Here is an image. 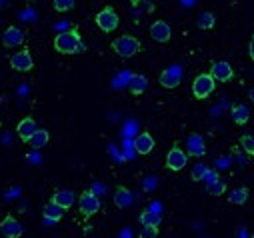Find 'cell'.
Returning <instances> with one entry per match:
<instances>
[{
    "label": "cell",
    "mask_w": 254,
    "mask_h": 238,
    "mask_svg": "<svg viewBox=\"0 0 254 238\" xmlns=\"http://www.w3.org/2000/svg\"><path fill=\"white\" fill-rule=\"evenodd\" d=\"M54 48L62 54H76V52H82L84 50V42L80 40V34L78 30H64L56 34L54 38Z\"/></svg>",
    "instance_id": "obj_1"
},
{
    "label": "cell",
    "mask_w": 254,
    "mask_h": 238,
    "mask_svg": "<svg viewBox=\"0 0 254 238\" xmlns=\"http://www.w3.org/2000/svg\"><path fill=\"white\" fill-rule=\"evenodd\" d=\"M112 50L122 58H132L140 50V42L130 34H122L112 42Z\"/></svg>",
    "instance_id": "obj_2"
},
{
    "label": "cell",
    "mask_w": 254,
    "mask_h": 238,
    "mask_svg": "<svg viewBox=\"0 0 254 238\" xmlns=\"http://www.w3.org/2000/svg\"><path fill=\"white\" fill-rule=\"evenodd\" d=\"M96 26L102 30V32H114L116 28H118V24H120V18H118V14H116V10L112 8V6H106V8H102L98 14H96Z\"/></svg>",
    "instance_id": "obj_3"
},
{
    "label": "cell",
    "mask_w": 254,
    "mask_h": 238,
    "mask_svg": "<svg viewBox=\"0 0 254 238\" xmlns=\"http://www.w3.org/2000/svg\"><path fill=\"white\" fill-rule=\"evenodd\" d=\"M214 86H216V82L212 80L210 74H198L192 82V94H194V98L204 100L214 92Z\"/></svg>",
    "instance_id": "obj_4"
},
{
    "label": "cell",
    "mask_w": 254,
    "mask_h": 238,
    "mask_svg": "<svg viewBox=\"0 0 254 238\" xmlns=\"http://www.w3.org/2000/svg\"><path fill=\"white\" fill-rule=\"evenodd\" d=\"M78 206H80V212H82L86 218H90V216H94V214L100 210V198L94 196L90 190H86V192L80 194Z\"/></svg>",
    "instance_id": "obj_5"
},
{
    "label": "cell",
    "mask_w": 254,
    "mask_h": 238,
    "mask_svg": "<svg viewBox=\"0 0 254 238\" xmlns=\"http://www.w3.org/2000/svg\"><path fill=\"white\" fill-rule=\"evenodd\" d=\"M186 162H188V156H186V152H184L182 148L172 146V148L168 150V154H166V168L178 172V170L186 168Z\"/></svg>",
    "instance_id": "obj_6"
},
{
    "label": "cell",
    "mask_w": 254,
    "mask_h": 238,
    "mask_svg": "<svg viewBox=\"0 0 254 238\" xmlns=\"http://www.w3.org/2000/svg\"><path fill=\"white\" fill-rule=\"evenodd\" d=\"M10 66L14 70H18V72H28V70H32L34 60H32V56H30L28 50H18L16 54L10 56Z\"/></svg>",
    "instance_id": "obj_7"
},
{
    "label": "cell",
    "mask_w": 254,
    "mask_h": 238,
    "mask_svg": "<svg viewBox=\"0 0 254 238\" xmlns=\"http://www.w3.org/2000/svg\"><path fill=\"white\" fill-rule=\"evenodd\" d=\"M0 232H2L4 238H20L24 234V226L14 216H6L0 222Z\"/></svg>",
    "instance_id": "obj_8"
},
{
    "label": "cell",
    "mask_w": 254,
    "mask_h": 238,
    "mask_svg": "<svg viewBox=\"0 0 254 238\" xmlns=\"http://www.w3.org/2000/svg\"><path fill=\"white\" fill-rule=\"evenodd\" d=\"M210 76H212V80L216 82H228V80H232V76H234V70H232V66L228 64V62H224V60H220V62H214L212 66H210V72H208Z\"/></svg>",
    "instance_id": "obj_9"
},
{
    "label": "cell",
    "mask_w": 254,
    "mask_h": 238,
    "mask_svg": "<svg viewBox=\"0 0 254 238\" xmlns=\"http://www.w3.org/2000/svg\"><path fill=\"white\" fill-rule=\"evenodd\" d=\"M186 150H188V156H196V158L204 156L206 154L204 138L200 134H196V132L188 134V138H186Z\"/></svg>",
    "instance_id": "obj_10"
},
{
    "label": "cell",
    "mask_w": 254,
    "mask_h": 238,
    "mask_svg": "<svg viewBox=\"0 0 254 238\" xmlns=\"http://www.w3.org/2000/svg\"><path fill=\"white\" fill-rule=\"evenodd\" d=\"M150 36H152L156 42H168L170 36H172L170 24L164 22V20H154V22L150 24Z\"/></svg>",
    "instance_id": "obj_11"
},
{
    "label": "cell",
    "mask_w": 254,
    "mask_h": 238,
    "mask_svg": "<svg viewBox=\"0 0 254 238\" xmlns=\"http://www.w3.org/2000/svg\"><path fill=\"white\" fill-rule=\"evenodd\" d=\"M24 42V32H22V28H18V26H8L6 30H4V34H2V44L6 46V48H14V46H18V44H22Z\"/></svg>",
    "instance_id": "obj_12"
},
{
    "label": "cell",
    "mask_w": 254,
    "mask_h": 238,
    "mask_svg": "<svg viewBox=\"0 0 254 238\" xmlns=\"http://www.w3.org/2000/svg\"><path fill=\"white\" fill-rule=\"evenodd\" d=\"M134 150L138 154H150L154 150V138L150 132H142L134 138Z\"/></svg>",
    "instance_id": "obj_13"
},
{
    "label": "cell",
    "mask_w": 254,
    "mask_h": 238,
    "mask_svg": "<svg viewBox=\"0 0 254 238\" xmlns=\"http://www.w3.org/2000/svg\"><path fill=\"white\" fill-rule=\"evenodd\" d=\"M50 202L56 204V206H60V208H64V210H68V208L76 202V194H74L72 190H58V192L52 196Z\"/></svg>",
    "instance_id": "obj_14"
},
{
    "label": "cell",
    "mask_w": 254,
    "mask_h": 238,
    "mask_svg": "<svg viewBox=\"0 0 254 238\" xmlns=\"http://www.w3.org/2000/svg\"><path fill=\"white\" fill-rule=\"evenodd\" d=\"M38 130V126H36V122H34V118H30V116H26V118H22V120L18 122V128H16V132H18V136L22 138V140H30V136L34 134Z\"/></svg>",
    "instance_id": "obj_15"
},
{
    "label": "cell",
    "mask_w": 254,
    "mask_h": 238,
    "mask_svg": "<svg viewBox=\"0 0 254 238\" xmlns=\"http://www.w3.org/2000/svg\"><path fill=\"white\" fill-rule=\"evenodd\" d=\"M114 204L118 208H130L134 204V194L128 190V188H124L120 186L116 192H114Z\"/></svg>",
    "instance_id": "obj_16"
},
{
    "label": "cell",
    "mask_w": 254,
    "mask_h": 238,
    "mask_svg": "<svg viewBox=\"0 0 254 238\" xmlns=\"http://www.w3.org/2000/svg\"><path fill=\"white\" fill-rule=\"evenodd\" d=\"M160 84L164 88H176L180 84V72L176 68H166L160 72Z\"/></svg>",
    "instance_id": "obj_17"
},
{
    "label": "cell",
    "mask_w": 254,
    "mask_h": 238,
    "mask_svg": "<svg viewBox=\"0 0 254 238\" xmlns=\"http://www.w3.org/2000/svg\"><path fill=\"white\" fill-rule=\"evenodd\" d=\"M146 88H148V78H146L144 74H134V76H130V80H128V90H130L134 96L146 92Z\"/></svg>",
    "instance_id": "obj_18"
},
{
    "label": "cell",
    "mask_w": 254,
    "mask_h": 238,
    "mask_svg": "<svg viewBox=\"0 0 254 238\" xmlns=\"http://www.w3.org/2000/svg\"><path fill=\"white\" fill-rule=\"evenodd\" d=\"M232 118H234V122L238 126H244L248 122V118H250V108L246 104H236L232 106Z\"/></svg>",
    "instance_id": "obj_19"
},
{
    "label": "cell",
    "mask_w": 254,
    "mask_h": 238,
    "mask_svg": "<svg viewBox=\"0 0 254 238\" xmlns=\"http://www.w3.org/2000/svg\"><path fill=\"white\" fill-rule=\"evenodd\" d=\"M64 208H60V206H56V204H52V202H48L46 206H44V218L48 220V222H58V220H62V216H64Z\"/></svg>",
    "instance_id": "obj_20"
},
{
    "label": "cell",
    "mask_w": 254,
    "mask_h": 238,
    "mask_svg": "<svg viewBox=\"0 0 254 238\" xmlns=\"http://www.w3.org/2000/svg\"><path fill=\"white\" fill-rule=\"evenodd\" d=\"M48 140H50V136H48V132L46 130H36L32 136H30V140H28V144L34 148V150H38V148H44L46 144H48Z\"/></svg>",
    "instance_id": "obj_21"
},
{
    "label": "cell",
    "mask_w": 254,
    "mask_h": 238,
    "mask_svg": "<svg viewBox=\"0 0 254 238\" xmlns=\"http://www.w3.org/2000/svg\"><path fill=\"white\" fill-rule=\"evenodd\" d=\"M214 22H216V18H214L212 12H200L198 18H196V26L202 28V30H210V28H214Z\"/></svg>",
    "instance_id": "obj_22"
},
{
    "label": "cell",
    "mask_w": 254,
    "mask_h": 238,
    "mask_svg": "<svg viewBox=\"0 0 254 238\" xmlns=\"http://www.w3.org/2000/svg\"><path fill=\"white\" fill-rule=\"evenodd\" d=\"M140 222H142V226H156V228H158L160 216H158L154 210H144V212L140 214Z\"/></svg>",
    "instance_id": "obj_23"
},
{
    "label": "cell",
    "mask_w": 254,
    "mask_h": 238,
    "mask_svg": "<svg viewBox=\"0 0 254 238\" xmlns=\"http://www.w3.org/2000/svg\"><path fill=\"white\" fill-rule=\"evenodd\" d=\"M230 202L232 204H236V206H240V204H244L246 202V198H248V190L246 188H236V190H232L230 192Z\"/></svg>",
    "instance_id": "obj_24"
},
{
    "label": "cell",
    "mask_w": 254,
    "mask_h": 238,
    "mask_svg": "<svg viewBox=\"0 0 254 238\" xmlns=\"http://www.w3.org/2000/svg\"><path fill=\"white\" fill-rule=\"evenodd\" d=\"M240 146L244 148V152H246V154L254 156V136H250V134L240 136Z\"/></svg>",
    "instance_id": "obj_25"
},
{
    "label": "cell",
    "mask_w": 254,
    "mask_h": 238,
    "mask_svg": "<svg viewBox=\"0 0 254 238\" xmlns=\"http://www.w3.org/2000/svg\"><path fill=\"white\" fill-rule=\"evenodd\" d=\"M206 172H208V166L204 164V162H198L194 168H192V180H204V176H206Z\"/></svg>",
    "instance_id": "obj_26"
},
{
    "label": "cell",
    "mask_w": 254,
    "mask_h": 238,
    "mask_svg": "<svg viewBox=\"0 0 254 238\" xmlns=\"http://www.w3.org/2000/svg\"><path fill=\"white\" fill-rule=\"evenodd\" d=\"M52 4H54V10L58 12H68L74 8V0H54Z\"/></svg>",
    "instance_id": "obj_27"
},
{
    "label": "cell",
    "mask_w": 254,
    "mask_h": 238,
    "mask_svg": "<svg viewBox=\"0 0 254 238\" xmlns=\"http://www.w3.org/2000/svg\"><path fill=\"white\" fill-rule=\"evenodd\" d=\"M224 190H226V186H224V182L218 180V178L212 180V182H208V192L212 196H220V194H224Z\"/></svg>",
    "instance_id": "obj_28"
},
{
    "label": "cell",
    "mask_w": 254,
    "mask_h": 238,
    "mask_svg": "<svg viewBox=\"0 0 254 238\" xmlns=\"http://www.w3.org/2000/svg\"><path fill=\"white\" fill-rule=\"evenodd\" d=\"M132 4L138 8V12H144V14H148V12L154 10V4L152 2H146V0H132Z\"/></svg>",
    "instance_id": "obj_29"
},
{
    "label": "cell",
    "mask_w": 254,
    "mask_h": 238,
    "mask_svg": "<svg viewBox=\"0 0 254 238\" xmlns=\"http://www.w3.org/2000/svg\"><path fill=\"white\" fill-rule=\"evenodd\" d=\"M140 236H142V238H156V236H158V228H156V226H142Z\"/></svg>",
    "instance_id": "obj_30"
},
{
    "label": "cell",
    "mask_w": 254,
    "mask_h": 238,
    "mask_svg": "<svg viewBox=\"0 0 254 238\" xmlns=\"http://www.w3.org/2000/svg\"><path fill=\"white\" fill-rule=\"evenodd\" d=\"M90 192H92L94 196H98V194H106V186H104V184H100V182H94V184H92V188H90Z\"/></svg>",
    "instance_id": "obj_31"
},
{
    "label": "cell",
    "mask_w": 254,
    "mask_h": 238,
    "mask_svg": "<svg viewBox=\"0 0 254 238\" xmlns=\"http://www.w3.org/2000/svg\"><path fill=\"white\" fill-rule=\"evenodd\" d=\"M248 54H250V60L254 62V34L250 38V44H248Z\"/></svg>",
    "instance_id": "obj_32"
},
{
    "label": "cell",
    "mask_w": 254,
    "mask_h": 238,
    "mask_svg": "<svg viewBox=\"0 0 254 238\" xmlns=\"http://www.w3.org/2000/svg\"><path fill=\"white\" fill-rule=\"evenodd\" d=\"M250 100H252V102H254V88H252V90H250Z\"/></svg>",
    "instance_id": "obj_33"
},
{
    "label": "cell",
    "mask_w": 254,
    "mask_h": 238,
    "mask_svg": "<svg viewBox=\"0 0 254 238\" xmlns=\"http://www.w3.org/2000/svg\"><path fill=\"white\" fill-rule=\"evenodd\" d=\"M252 238H254V234H252Z\"/></svg>",
    "instance_id": "obj_34"
}]
</instances>
